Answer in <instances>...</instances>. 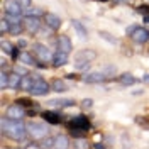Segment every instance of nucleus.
Returning a JSON list of instances; mask_svg holds the SVG:
<instances>
[{"mask_svg": "<svg viewBox=\"0 0 149 149\" xmlns=\"http://www.w3.org/2000/svg\"><path fill=\"white\" fill-rule=\"evenodd\" d=\"M0 132L2 136H7L12 141H24L27 134V125H24L22 120H14L7 115L0 120Z\"/></svg>", "mask_w": 149, "mask_h": 149, "instance_id": "nucleus-1", "label": "nucleus"}, {"mask_svg": "<svg viewBox=\"0 0 149 149\" xmlns=\"http://www.w3.org/2000/svg\"><path fill=\"white\" fill-rule=\"evenodd\" d=\"M27 134L32 139H44L47 136V127L44 124L31 122V124H27Z\"/></svg>", "mask_w": 149, "mask_h": 149, "instance_id": "nucleus-2", "label": "nucleus"}, {"mask_svg": "<svg viewBox=\"0 0 149 149\" xmlns=\"http://www.w3.org/2000/svg\"><path fill=\"white\" fill-rule=\"evenodd\" d=\"M49 90H51V85L47 83V81H44L42 78H39V80L34 81V85H32V88H31L29 93L34 95V97H42V95H47Z\"/></svg>", "mask_w": 149, "mask_h": 149, "instance_id": "nucleus-3", "label": "nucleus"}, {"mask_svg": "<svg viewBox=\"0 0 149 149\" xmlns=\"http://www.w3.org/2000/svg\"><path fill=\"white\" fill-rule=\"evenodd\" d=\"M22 24H24L26 31H27V32H31V34H37V32L41 31V19H39V17L26 15V19L22 20Z\"/></svg>", "mask_w": 149, "mask_h": 149, "instance_id": "nucleus-4", "label": "nucleus"}, {"mask_svg": "<svg viewBox=\"0 0 149 149\" xmlns=\"http://www.w3.org/2000/svg\"><path fill=\"white\" fill-rule=\"evenodd\" d=\"M9 119H14V120H22L24 117H26V110H24V107L20 105V103H14V105H10L9 109H7V113H5Z\"/></svg>", "mask_w": 149, "mask_h": 149, "instance_id": "nucleus-5", "label": "nucleus"}, {"mask_svg": "<svg viewBox=\"0 0 149 149\" xmlns=\"http://www.w3.org/2000/svg\"><path fill=\"white\" fill-rule=\"evenodd\" d=\"M3 10H5V14H12V15H20L24 12L22 5H20V0H5Z\"/></svg>", "mask_w": 149, "mask_h": 149, "instance_id": "nucleus-6", "label": "nucleus"}, {"mask_svg": "<svg viewBox=\"0 0 149 149\" xmlns=\"http://www.w3.org/2000/svg\"><path fill=\"white\" fill-rule=\"evenodd\" d=\"M34 54L37 56V61H51V59H53L51 51H49L44 44H39V42L34 44Z\"/></svg>", "mask_w": 149, "mask_h": 149, "instance_id": "nucleus-7", "label": "nucleus"}, {"mask_svg": "<svg viewBox=\"0 0 149 149\" xmlns=\"http://www.w3.org/2000/svg\"><path fill=\"white\" fill-rule=\"evenodd\" d=\"M68 125H70V129L78 127V129L88 130L90 129V120H88V117H85V115H76V117H73L71 120L68 122Z\"/></svg>", "mask_w": 149, "mask_h": 149, "instance_id": "nucleus-8", "label": "nucleus"}, {"mask_svg": "<svg viewBox=\"0 0 149 149\" xmlns=\"http://www.w3.org/2000/svg\"><path fill=\"white\" fill-rule=\"evenodd\" d=\"M132 41L137 42V44H144L149 41V31L146 27H137L134 32H132Z\"/></svg>", "mask_w": 149, "mask_h": 149, "instance_id": "nucleus-9", "label": "nucleus"}, {"mask_svg": "<svg viewBox=\"0 0 149 149\" xmlns=\"http://www.w3.org/2000/svg\"><path fill=\"white\" fill-rule=\"evenodd\" d=\"M56 47H58L59 51L70 54L71 49H73V42H71V39L68 36H58V39H56Z\"/></svg>", "mask_w": 149, "mask_h": 149, "instance_id": "nucleus-10", "label": "nucleus"}, {"mask_svg": "<svg viewBox=\"0 0 149 149\" xmlns=\"http://www.w3.org/2000/svg\"><path fill=\"white\" fill-rule=\"evenodd\" d=\"M44 22H46L47 27L53 29V31H58V29L61 27V19L58 17L56 14H51V12L44 14Z\"/></svg>", "mask_w": 149, "mask_h": 149, "instance_id": "nucleus-11", "label": "nucleus"}, {"mask_svg": "<svg viewBox=\"0 0 149 149\" xmlns=\"http://www.w3.org/2000/svg\"><path fill=\"white\" fill-rule=\"evenodd\" d=\"M105 78H107V74L103 73H98V71H93V73H86L83 76V81L85 83H102L105 81Z\"/></svg>", "mask_w": 149, "mask_h": 149, "instance_id": "nucleus-12", "label": "nucleus"}, {"mask_svg": "<svg viewBox=\"0 0 149 149\" xmlns=\"http://www.w3.org/2000/svg\"><path fill=\"white\" fill-rule=\"evenodd\" d=\"M51 63L54 68H59V66H65L68 63V53H63V51H56L54 54H53V59H51Z\"/></svg>", "mask_w": 149, "mask_h": 149, "instance_id": "nucleus-13", "label": "nucleus"}, {"mask_svg": "<svg viewBox=\"0 0 149 149\" xmlns=\"http://www.w3.org/2000/svg\"><path fill=\"white\" fill-rule=\"evenodd\" d=\"M42 119H44L46 122H49V124H53V125H56V124H61V115H59L58 112H53V110L42 112Z\"/></svg>", "mask_w": 149, "mask_h": 149, "instance_id": "nucleus-14", "label": "nucleus"}, {"mask_svg": "<svg viewBox=\"0 0 149 149\" xmlns=\"http://www.w3.org/2000/svg\"><path fill=\"white\" fill-rule=\"evenodd\" d=\"M95 51L93 49H83V51H80V53H76L74 56V59L76 61H93L95 59Z\"/></svg>", "mask_w": 149, "mask_h": 149, "instance_id": "nucleus-15", "label": "nucleus"}, {"mask_svg": "<svg viewBox=\"0 0 149 149\" xmlns=\"http://www.w3.org/2000/svg\"><path fill=\"white\" fill-rule=\"evenodd\" d=\"M20 81H22V74L15 73V71H12L9 74V88H12V90L20 88Z\"/></svg>", "mask_w": 149, "mask_h": 149, "instance_id": "nucleus-16", "label": "nucleus"}, {"mask_svg": "<svg viewBox=\"0 0 149 149\" xmlns=\"http://www.w3.org/2000/svg\"><path fill=\"white\" fill-rule=\"evenodd\" d=\"M71 24H73V27H74V31L78 32V36L81 37V39H88V32H86V29H85V26L78 20V19H73L71 20Z\"/></svg>", "mask_w": 149, "mask_h": 149, "instance_id": "nucleus-17", "label": "nucleus"}, {"mask_svg": "<svg viewBox=\"0 0 149 149\" xmlns=\"http://www.w3.org/2000/svg\"><path fill=\"white\" fill-rule=\"evenodd\" d=\"M19 59L24 63L26 66H32V65H37V59L34 58V56L31 54V53H26V51H22L20 53V56H19Z\"/></svg>", "mask_w": 149, "mask_h": 149, "instance_id": "nucleus-18", "label": "nucleus"}, {"mask_svg": "<svg viewBox=\"0 0 149 149\" xmlns=\"http://www.w3.org/2000/svg\"><path fill=\"white\" fill-rule=\"evenodd\" d=\"M51 90L53 92H56V93H63V92H66L68 90V86H66V83L63 81V80H53L51 81Z\"/></svg>", "mask_w": 149, "mask_h": 149, "instance_id": "nucleus-19", "label": "nucleus"}, {"mask_svg": "<svg viewBox=\"0 0 149 149\" xmlns=\"http://www.w3.org/2000/svg\"><path fill=\"white\" fill-rule=\"evenodd\" d=\"M137 81L136 78H134V74H130V73H122L120 76H119V83L124 85V86H130V85H134Z\"/></svg>", "mask_w": 149, "mask_h": 149, "instance_id": "nucleus-20", "label": "nucleus"}, {"mask_svg": "<svg viewBox=\"0 0 149 149\" xmlns=\"http://www.w3.org/2000/svg\"><path fill=\"white\" fill-rule=\"evenodd\" d=\"M32 85H34L32 76H31V74H24V76H22V81H20V90H24V92H31Z\"/></svg>", "mask_w": 149, "mask_h": 149, "instance_id": "nucleus-21", "label": "nucleus"}, {"mask_svg": "<svg viewBox=\"0 0 149 149\" xmlns=\"http://www.w3.org/2000/svg\"><path fill=\"white\" fill-rule=\"evenodd\" d=\"M56 139V146L54 148H58V149H66V148H70V141H68V137L66 136H56L54 137Z\"/></svg>", "mask_w": 149, "mask_h": 149, "instance_id": "nucleus-22", "label": "nucleus"}, {"mask_svg": "<svg viewBox=\"0 0 149 149\" xmlns=\"http://www.w3.org/2000/svg\"><path fill=\"white\" fill-rule=\"evenodd\" d=\"M51 105H58V107H73L74 105V100L71 98H63V100H53V102H49Z\"/></svg>", "mask_w": 149, "mask_h": 149, "instance_id": "nucleus-23", "label": "nucleus"}, {"mask_svg": "<svg viewBox=\"0 0 149 149\" xmlns=\"http://www.w3.org/2000/svg\"><path fill=\"white\" fill-rule=\"evenodd\" d=\"M3 17L7 19V22H9L10 26H15V24H22V19H20V15H12V14H5Z\"/></svg>", "mask_w": 149, "mask_h": 149, "instance_id": "nucleus-24", "label": "nucleus"}, {"mask_svg": "<svg viewBox=\"0 0 149 149\" xmlns=\"http://www.w3.org/2000/svg\"><path fill=\"white\" fill-rule=\"evenodd\" d=\"M0 47H2V53H5V54H10V53H12V49H14L12 42L5 41V39H2V42H0Z\"/></svg>", "mask_w": 149, "mask_h": 149, "instance_id": "nucleus-25", "label": "nucleus"}, {"mask_svg": "<svg viewBox=\"0 0 149 149\" xmlns=\"http://www.w3.org/2000/svg\"><path fill=\"white\" fill-rule=\"evenodd\" d=\"M0 88H2V90L9 88V74L5 73L3 70H2V73H0Z\"/></svg>", "mask_w": 149, "mask_h": 149, "instance_id": "nucleus-26", "label": "nucleus"}, {"mask_svg": "<svg viewBox=\"0 0 149 149\" xmlns=\"http://www.w3.org/2000/svg\"><path fill=\"white\" fill-rule=\"evenodd\" d=\"M56 146V139L54 137H46V139H42V142H41V148L44 149H51Z\"/></svg>", "mask_w": 149, "mask_h": 149, "instance_id": "nucleus-27", "label": "nucleus"}, {"mask_svg": "<svg viewBox=\"0 0 149 149\" xmlns=\"http://www.w3.org/2000/svg\"><path fill=\"white\" fill-rule=\"evenodd\" d=\"M26 15H32V17H41L42 15V10L41 9H36V7H29V9L24 10Z\"/></svg>", "mask_w": 149, "mask_h": 149, "instance_id": "nucleus-28", "label": "nucleus"}, {"mask_svg": "<svg viewBox=\"0 0 149 149\" xmlns=\"http://www.w3.org/2000/svg\"><path fill=\"white\" fill-rule=\"evenodd\" d=\"M24 24H15V26H10L9 32L12 34V36H19V34H22V31H24Z\"/></svg>", "mask_w": 149, "mask_h": 149, "instance_id": "nucleus-29", "label": "nucleus"}, {"mask_svg": "<svg viewBox=\"0 0 149 149\" xmlns=\"http://www.w3.org/2000/svg\"><path fill=\"white\" fill-rule=\"evenodd\" d=\"M9 29H10V24L7 22V19L3 17L2 20H0V34H2V36H5V34L9 32Z\"/></svg>", "mask_w": 149, "mask_h": 149, "instance_id": "nucleus-30", "label": "nucleus"}, {"mask_svg": "<svg viewBox=\"0 0 149 149\" xmlns=\"http://www.w3.org/2000/svg\"><path fill=\"white\" fill-rule=\"evenodd\" d=\"M98 34H100V37H102V39H105V41H109L110 44H117V39H115V37H112L110 34H109V32H105V31H100Z\"/></svg>", "mask_w": 149, "mask_h": 149, "instance_id": "nucleus-31", "label": "nucleus"}, {"mask_svg": "<svg viewBox=\"0 0 149 149\" xmlns=\"http://www.w3.org/2000/svg\"><path fill=\"white\" fill-rule=\"evenodd\" d=\"M76 70L78 71H85V70H88L90 68V61H76Z\"/></svg>", "mask_w": 149, "mask_h": 149, "instance_id": "nucleus-32", "label": "nucleus"}, {"mask_svg": "<svg viewBox=\"0 0 149 149\" xmlns=\"http://www.w3.org/2000/svg\"><path fill=\"white\" fill-rule=\"evenodd\" d=\"M85 134H86L85 129H78V127L71 129V136H74V137H85Z\"/></svg>", "mask_w": 149, "mask_h": 149, "instance_id": "nucleus-33", "label": "nucleus"}, {"mask_svg": "<svg viewBox=\"0 0 149 149\" xmlns=\"http://www.w3.org/2000/svg\"><path fill=\"white\" fill-rule=\"evenodd\" d=\"M81 107H83L85 110L92 109V107H93V100H92V98H85V100H81Z\"/></svg>", "mask_w": 149, "mask_h": 149, "instance_id": "nucleus-34", "label": "nucleus"}, {"mask_svg": "<svg viewBox=\"0 0 149 149\" xmlns=\"http://www.w3.org/2000/svg\"><path fill=\"white\" fill-rule=\"evenodd\" d=\"M19 56H20V49H19V46H14L12 53H10V58H12V59H17Z\"/></svg>", "mask_w": 149, "mask_h": 149, "instance_id": "nucleus-35", "label": "nucleus"}, {"mask_svg": "<svg viewBox=\"0 0 149 149\" xmlns=\"http://www.w3.org/2000/svg\"><path fill=\"white\" fill-rule=\"evenodd\" d=\"M17 103H20L22 107H31V105H32V102H31L29 98H19Z\"/></svg>", "mask_w": 149, "mask_h": 149, "instance_id": "nucleus-36", "label": "nucleus"}, {"mask_svg": "<svg viewBox=\"0 0 149 149\" xmlns=\"http://www.w3.org/2000/svg\"><path fill=\"white\" fill-rule=\"evenodd\" d=\"M103 73L107 74V76L113 74V73H115V66H105V68H103Z\"/></svg>", "mask_w": 149, "mask_h": 149, "instance_id": "nucleus-37", "label": "nucleus"}, {"mask_svg": "<svg viewBox=\"0 0 149 149\" xmlns=\"http://www.w3.org/2000/svg\"><path fill=\"white\" fill-rule=\"evenodd\" d=\"M137 10H139L141 14H144V15H149V5H141Z\"/></svg>", "mask_w": 149, "mask_h": 149, "instance_id": "nucleus-38", "label": "nucleus"}, {"mask_svg": "<svg viewBox=\"0 0 149 149\" xmlns=\"http://www.w3.org/2000/svg\"><path fill=\"white\" fill-rule=\"evenodd\" d=\"M76 148H88V142L85 139H81V141H76Z\"/></svg>", "mask_w": 149, "mask_h": 149, "instance_id": "nucleus-39", "label": "nucleus"}, {"mask_svg": "<svg viewBox=\"0 0 149 149\" xmlns=\"http://www.w3.org/2000/svg\"><path fill=\"white\" fill-rule=\"evenodd\" d=\"M20 5H22V9L26 10L31 7V0H20Z\"/></svg>", "mask_w": 149, "mask_h": 149, "instance_id": "nucleus-40", "label": "nucleus"}, {"mask_svg": "<svg viewBox=\"0 0 149 149\" xmlns=\"http://www.w3.org/2000/svg\"><path fill=\"white\" fill-rule=\"evenodd\" d=\"M137 29V26H130V27H127V36H132V32Z\"/></svg>", "mask_w": 149, "mask_h": 149, "instance_id": "nucleus-41", "label": "nucleus"}, {"mask_svg": "<svg viewBox=\"0 0 149 149\" xmlns=\"http://www.w3.org/2000/svg\"><path fill=\"white\" fill-rule=\"evenodd\" d=\"M14 71H15V73H19V74H22V76H24V74H27V73H26V70H24V68H15Z\"/></svg>", "mask_w": 149, "mask_h": 149, "instance_id": "nucleus-42", "label": "nucleus"}, {"mask_svg": "<svg viewBox=\"0 0 149 149\" xmlns=\"http://www.w3.org/2000/svg\"><path fill=\"white\" fill-rule=\"evenodd\" d=\"M17 46H19V47H26V46H27V41H24V39H20V41L17 42Z\"/></svg>", "mask_w": 149, "mask_h": 149, "instance_id": "nucleus-43", "label": "nucleus"}, {"mask_svg": "<svg viewBox=\"0 0 149 149\" xmlns=\"http://www.w3.org/2000/svg\"><path fill=\"white\" fill-rule=\"evenodd\" d=\"M93 148H95V149H105V144H102V142H97V144H93Z\"/></svg>", "mask_w": 149, "mask_h": 149, "instance_id": "nucleus-44", "label": "nucleus"}, {"mask_svg": "<svg viewBox=\"0 0 149 149\" xmlns=\"http://www.w3.org/2000/svg\"><path fill=\"white\" fill-rule=\"evenodd\" d=\"M142 81H144V83H149V74H148V73L144 74V78H142Z\"/></svg>", "mask_w": 149, "mask_h": 149, "instance_id": "nucleus-45", "label": "nucleus"}, {"mask_svg": "<svg viewBox=\"0 0 149 149\" xmlns=\"http://www.w3.org/2000/svg\"><path fill=\"white\" fill-rule=\"evenodd\" d=\"M113 2H115V3H124L125 0H113Z\"/></svg>", "mask_w": 149, "mask_h": 149, "instance_id": "nucleus-46", "label": "nucleus"}, {"mask_svg": "<svg viewBox=\"0 0 149 149\" xmlns=\"http://www.w3.org/2000/svg\"><path fill=\"white\" fill-rule=\"evenodd\" d=\"M144 22H149V15H144Z\"/></svg>", "mask_w": 149, "mask_h": 149, "instance_id": "nucleus-47", "label": "nucleus"}, {"mask_svg": "<svg viewBox=\"0 0 149 149\" xmlns=\"http://www.w3.org/2000/svg\"><path fill=\"white\" fill-rule=\"evenodd\" d=\"M98 2H107V0H98Z\"/></svg>", "mask_w": 149, "mask_h": 149, "instance_id": "nucleus-48", "label": "nucleus"}]
</instances>
